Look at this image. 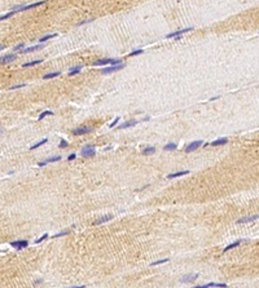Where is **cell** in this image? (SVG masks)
<instances>
[{
  "label": "cell",
  "mask_w": 259,
  "mask_h": 288,
  "mask_svg": "<svg viewBox=\"0 0 259 288\" xmlns=\"http://www.w3.org/2000/svg\"><path fill=\"white\" fill-rule=\"evenodd\" d=\"M122 63V60H115V58H101L93 62V66H102V65H119Z\"/></svg>",
  "instance_id": "obj_1"
},
{
  "label": "cell",
  "mask_w": 259,
  "mask_h": 288,
  "mask_svg": "<svg viewBox=\"0 0 259 288\" xmlns=\"http://www.w3.org/2000/svg\"><path fill=\"white\" fill-rule=\"evenodd\" d=\"M124 63H119V65H111V66H109V67H106V69H102L101 70V74H111V73H115V71H119V70H122V69H124Z\"/></svg>",
  "instance_id": "obj_2"
},
{
  "label": "cell",
  "mask_w": 259,
  "mask_h": 288,
  "mask_svg": "<svg viewBox=\"0 0 259 288\" xmlns=\"http://www.w3.org/2000/svg\"><path fill=\"white\" fill-rule=\"evenodd\" d=\"M46 3V0H42V1H36V3H32V4H29V5H22V7H17L14 8L13 11L16 12H22V11H29V9H32V8H36L39 5H43Z\"/></svg>",
  "instance_id": "obj_3"
},
{
  "label": "cell",
  "mask_w": 259,
  "mask_h": 288,
  "mask_svg": "<svg viewBox=\"0 0 259 288\" xmlns=\"http://www.w3.org/2000/svg\"><path fill=\"white\" fill-rule=\"evenodd\" d=\"M80 154H82V156H84V158H92V156H95V154H96L95 146H92V145L84 146V147L82 149Z\"/></svg>",
  "instance_id": "obj_4"
},
{
  "label": "cell",
  "mask_w": 259,
  "mask_h": 288,
  "mask_svg": "<svg viewBox=\"0 0 259 288\" xmlns=\"http://www.w3.org/2000/svg\"><path fill=\"white\" fill-rule=\"evenodd\" d=\"M11 245H12L13 248H16V249L21 251V249H25V248L29 245V242H27V240H16V242L11 243Z\"/></svg>",
  "instance_id": "obj_5"
},
{
  "label": "cell",
  "mask_w": 259,
  "mask_h": 288,
  "mask_svg": "<svg viewBox=\"0 0 259 288\" xmlns=\"http://www.w3.org/2000/svg\"><path fill=\"white\" fill-rule=\"evenodd\" d=\"M90 132H92V128H88V127H80V128L73 129L74 136H82V135H86V133H90Z\"/></svg>",
  "instance_id": "obj_6"
},
{
  "label": "cell",
  "mask_w": 259,
  "mask_h": 288,
  "mask_svg": "<svg viewBox=\"0 0 259 288\" xmlns=\"http://www.w3.org/2000/svg\"><path fill=\"white\" fill-rule=\"evenodd\" d=\"M203 142L202 141H194V142H192V143H189L187 147H185V150L184 151L185 152H192V151H194V150H197L198 147L202 145Z\"/></svg>",
  "instance_id": "obj_7"
},
{
  "label": "cell",
  "mask_w": 259,
  "mask_h": 288,
  "mask_svg": "<svg viewBox=\"0 0 259 288\" xmlns=\"http://www.w3.org/2000/svg\"><path fill=\"white\" fill-rule=\"evenodd\" d=\"M193 30V27H187V29H183V30H179V31H175V32H171V34H168L166 35V38L167 39H172V38H178V36H180V35H183L184 32H188V31H192Z\"/></svg>",
  "instance_id": "obj_8"
},
{
  "label": "cell",
  "mask_w": 259,
  "mask_h": 288,
  "mask_svg": "<svg viewBox=\"0 0 259 288\" xmlns=\"http://www.w3.org/2000/svg\"><path fill=\"white\" fill-rule=\"evenodd\" d=\"M58 160H61V156H52V158H48V159H46V160H43V162H39L38 163V167H44V166H47L48 163H53V162H58Z\"/></svg>",
  "instance_id": "obj_9"
},
{
  "label": "cell",
  "mask_w": 259,
  "mask_h": 288,
  "mask_svg": "<svg viewBox=\"0 0 259 288\" xmlns=\"http://www.w3.org/2000/svg\"><path fill=\"white\" fill-rule=\"evenodd\" d=\"M198 278V274H187V275H184L180 278V282H183V283H188V282H193L194 279H197Z\"/></svg>",
  "instance_id": "obj_10"
},
{
  "label": "cell",
  "mask_w": 259,
  "mask_h": 288,
  "mask_svg": "<svg viewBox=\"0 0 259 288\" xmlns=\"http://www.w3.org/2000/svg\"><path fill=\"white\" fill-rule=\"evenodd\" d=\"M16 58H17L16 54H7V56L0 57V63H9V62H13Z\"/></svg>",
  "instance_id": "obj_11"
},
{
  "label": "cell",
  "mask_w": 259,
  "mask_h": 288,
  "mask_svg": "<svg viewBox=\"0 0 259 288\" xmlns=\"http://www.w3.org/2000/svg\"><path fill=\"white\" fill-rule=\"evenodd\" d=\"M257 218H259V214L255 216H249V217H242L240 220H237V224H245V222H251V221H255Z\"/></svg>",
  "instance_id": "obj_12"
},
{
  "label": "cell",
  "mask_w": 259,
  "mask_h": 288,
  "mask_svg": "<svg viewBox=\"0 0 259 288\" xmlns=\"http://www.w3.org/2000/svg\"><path fill=\"white\" fill-rule=\"evenodd\" d=\"M44 48V44H39V45H34L30 48H26V49H22L21 53H30V52H35V50H40Z\"/></svg>",
  "instance_id": "obj_13"
},
{
  "label": "cell",
  "mask_w": 259,
  "mask_h": 288,
  "mask_svg": "<svg viewBox=\"0 0 259 288\" xmlns=\"http://www.w3.org/2000/svg\"><path fill=\"white\" fill-rule=\"evenodd\" d=\"M111 218H113V216H111V214L102 216V217H100L99 220H96V221H95V225H101V224H104V222H106V221H110Z\"/></svg>",
  "instance_id": "obj_14"
},
{
  "label": "cell",
  "mask_w": 259,
  "mask_h": 288,
  "mask_svg": "<svg viewBox=\"0 0 259 288\" xmlns=\"http://www.w3.org/2000/svg\"><path fill=\"white\" fill-rule=\"evenodd\" d=\"M227 142H228L227 138H218V140H215L210 143V146H222V145H226Z\"/></svg>",
  "instance_id": "obj_15"
},
{
  "label": "cell",
  "mask_w": 259,
  "mask_h": 288,
  "mask_svg": "<svg viewBox=\"0 0 259 288\" xmlns=\"http://www.w3.org/2000/svg\"><path fill=\"white\" fill-rule=\"evenodd\" d=\"M207 287H227L226 283H207V284H202L198 286V288H207Z\"/></svg>",
  "instance_id": "obj_16"
},
{
  "label": "cell",
  "mask_w": 259,
  "mask_h": 288,
  "mask_svg": "<svg viewBox=\"0 0 259 288\" xmlns=\"http://www.w3.org/2000/svg\"><path fill=\"white\" fill-rule=\"evenodd\" d=\"M189 171H180V172H175V173H170L167 177L168 178H175V177H180V176H184V174H188Z\"/></svg>",
  "instance_id": "obj_17"
},
{
  "label": "cell",
  "mask_w": 259,
  "mask_h": 288,
  "mask_svg": "<svg viewBox=\"0 0 259 288\" xmlns=\"http://www.w3.org/2000/svg\"><path fill=\"white\" fill-rule=\"evenodd\" d=\"M137 124V120H130V121H126L123 123L122 125H119V129H124V128H130V127H134Z\"/></svg>",
  "instance_id": "obj_18"
},
{
  "label": "cell",
  "mask_w": 259,
  "mask_h": 288,
  "mask_svg": "<svg viewBox=\"0 0 259 288\" xmlns=\"http://www.w3.org/2000/svg\"><path fill=\"white\" fill-rule=\"evenodd\" d=\"M82 66H76V67H73V69H70V71H69V75H76V74H79L80 71H82Z\"/></svg>",
  "instance_id": "obj_19"
},
{
  "label": "cell",
  "mask_w": 259,
  "mask_h": 288,
  "mask_svg": "<svg viewBox=\"0 0 259 288\" xmlns=\"http://www.w3.org/2000/svg\"><path fill=\"white\" fill-rule=\"evenodd\" d=\"M43 60H36V61H31V62H27V63H23L22 65V67H30V66H35V65H38V63H40Z\"/></svg>",
  "instance_id": "obj_20"
},
{
  "label": "cell",
  "mask_w": 259,
  "mask_h": 288,
  "mask_svg": "<svg viewBox=\"0 0 259 288\" xmlns=\"http://www.w3.org/2000/svg\"><path fill=\"white\" fill-rule=\"evenodd\" d=\"M56 36H57V34H51V35H46V36L40 38V39H39V42H40V43H43V42H47V40H49V39H52V38H56Z\"/></svg>",
  "instance_id": "obj_21"
},
{
  "label": "cell",
  "mask_w": 259,
  "mask_h": 288,
  "mask_svg": "<svg viewBox=\"0 0 259 288\" xmlns=\"http://www.w3.org/2000/svg\"><path fill=\"white\" fill-rule=\"evenodd\" d=\"M60 74H61V73H60V71H56V73H51V74H46V75L43 76V79H52V78H56V76H58L60 75Z\"/></svg>",
  "instance_id": "obj_22"
},
{
  "label": "cell",
  "mask_w": 259,
  "mask_h": 288,
  "mask_svg": "<svg viewBox=\"0 0 259 288\" xmlns=\"http://www.w3.org/2000/svg\"><path fill=\"white\" fill-rule=\"evenodd\" d=\"M240 244H241V240H237V242H236V243H232V244H229V245H227L224 251L227 252V251H229V249H233V248H236V247H237V245H240Z\"/></svg>",
  "instance_id": "obj_23"
},
{
  "label": "cell",
  "mask_w": 259,
  "mask_h": 288,
  "mask_svg": "<svg viewBox=\"0 0 259 288\" xmlns=\"http://www.w3.org/2000/svg\"><path fill=\"white\" fill-rule=\"evenodd\" d=\"M155 152V149L154 147H146L143 150V155H150V154H154Z\"/></svg>",
  "instance_id": "obj_24"
},
{
  "label": "cell",
  "mask_w": 259,
  "mask_h": 288,
  "mask_svg": "<svg viewBox=\"0 0 259 288\" xmlns=\"http://www.w3.org/2000/svg\"><path fill=\"white\" fill-rule=\"evenodd\" d=\"M47 141H48L47 138H43V140H42V141H39L38 143H35V145H32V146H31V147H30V150H35L36 147H39V146H42L43 143H46Z\"/></svg>",
  "instance_id": "obj_25"
},
{
  "label": "cell",
  "mask_w": 259,
  "mask_h": 288,
  "mask_svg": "<svg viewBox=\"0 0 259 288\" xmlns=\"http://www.w3.org/2000/svg\"><path fill=\"white\" fill-rule=\"evenodd\" d=\"M17 12L16 11H12V12H9V13H7V14H4V16H0V21H4V19H7V18H11L13 14H16Z\"/></svg>",
  "instance_id": "obj_26"
},
{
  "label": "cell",
  "mask_w": 259,
  "mask_h": 288,
  "mask_svg": "<svg viewBox=\"0 0 259 288\" xmlns=\"http://www.w3.org/2000/svg\"><path fill=\"white\" fill-rule=\"evenodd\" d=\"M176 149V145L175 143H167L165 147H163V150L165 151H170V150H175Z\"/></svg>",
  "instance_id": "obj_27"
},
{
  "label": "cell",
  "mask_w": 259,
  "mask_h": 288,
  "mask_svg": "<svg viewBox=\"0 0 259 288\" xmlns=\"http://www.w3.org/2000/svg\"><path fill=\"white\" fill-rule=\"evenodd\" d=\"M47 115H53V112H52V111H44V112H42V114L39 115V118H38V119H39V120H42V119H44V118H46Z\"/></svg>",
  "instance_id": "obj_28"
},
{
  "label": "cell",
  "mask_w": 259,
  "mask_h": 288,
  "mask_svg": "<svg viewBox=\"0 0 259 288\" xmlns=\"http://www.w3.org/2000/svg\"><path fill=\"white\" fill-rule=\"evenodd\" d=\"M168 261V258H163V260H158V261H154V262H152L150 265L152 266H155V265H159V264H165V262H167Z\"/></svg>",
  "instance_id": "obj_29"
},
{
  "label": "cell",
  "mask_w": 259,
  "mask_h": 288,
  "mask_svg": "<svg viewBox=\"0 0 259 288\" xmlns=\"http://www.w3.org/2000/svg\"><path fill=\"white\" fill-rule=\"evenodd\" d=\"M25 85H26V84H23V83H22V84H17V85H12V87H11L9 89H11V91H13V89H18V88H22V87H25Z\"/></svg>",
  "instance_id": "obj_30"
},
{
  "label": "cell",
  "mask_w": 259,
  "mask_h": 288,
  "mask_svg": "<svg viewBox=\"0 0 259 288\" xmlns=\"http://www.w3.org/2000/svg\"><path fill=\"white\" fill-rule=\"evenodd\" d=\"M66 234H69V231H67V230H66V231H62V233H58V234H56V235H53V238L56 239V238H60V236L66 235Z\"/></svg>",
  "instance_id": "obj_31"
},
{
  "label": "cell",
  "mask_w": 259,
  "mask_h": 288,
  "mask_svg": "<svg viewBox=\"0 0 259 288\" xmlns=\"http://www.w3.org/2000/svg\"><path fill=\"white\" fill-rule=\"evenodd\" d=\"M44 239H48V234H44L43 236H40L39 239H36V240H35V243H40V242H43Z\"/></svg>",
  "instance_id": "obj_32"
},
{
  "label": "cell",
  "mask_w": 259,
  "mask_h": 288,
  "mask_svg": "<svg viewBox=\"0 0 259 288\" xmlns=\"http://www.w3.org/2000/svg\"><path fill=\"white\" fill-rule=\"evenodd\" d=\"M23 47H25V44H23V43H21V44H18L17 47H14L13 49H14V52H17V50H21V49H23Z\"/></svg>",
  "instance_id": "obj_33"
},
{
  "label": "cell",
  "mask_w": 259,
  "mask_h": 288,
  "mask_svg": "<svg viewBox=\"0 0 259 288\" xmlns=\"http://www.w3.org/2000/svg\"><path fill=\"white\" fill-rule=\"evenodd\" d=\"M140 53H143V49H139V50H134L132 53H130V56L132 57V56H137V54H140Z\"/></svg>",
  "instance_id": "obj_34"
},
{
  "label": "cell",
  "mask_w": 259,
  "mask_h": 288,
  "mask_svg": "<svg viewBox=\"0 0 259 288\" xmlns=\"http://www.w3.org/2000/svg\"><path fill=\"white\" fill-rule=\"evenodd\" d=\"M66 146H67V142H66L65 140H61V142H60V147L63 149V147H66Z\"/></svg>",
  "instance_id": "obj_35"
},
{
  "label": "cell",
  "mask_w": 259,
  "mask_h": 288,
  "mask_svg": "<svg viewBox=\"0 0 259 288\" xmlns=\"http://www.w3.org/2000/svg\"><path fill=\"white\" fill-rule=\"evenodd\" d=\"M118 121H119V118H115V119L113 120V123H111V124H110L109 127H110V128H114V125H115V124H117Z\"/></svg>",
  "instance_id": "obj_36"
},
{
  "label": "cell",
  "mask_w": 259,
  "mask_h": 288,
  "mask_svg": "<svg viewBox=\"0 0 259 288\" xmlns=\"http://www.w3.org/2000/svg\"><path fill=\"white\" fill-rule=\"evenodd\" d=\"M73 159H75V154H71V155L69 156V160H73Z\"/></svg>",
  "instance_id": "obj_37"
},
{
  "label": "cell",
  "mask_w": 259,
  "mask_h": 288,
  "mask_svg": "<svg viewBox=\"0 0 259 288\" xmlns=\"http://www.w3.org/2000/svg\"><path fill=\"white\" fill-rule=\"evenodd\" d=\"M1 49H4V47L3 45H0V50H1Z\"/></svg>",
  "instance_id": "obj_38"
}]
</instances>
